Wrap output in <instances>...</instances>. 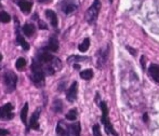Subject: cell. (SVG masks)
I'll return each mask as SVG.
<instances>
[{
  "label": "cell",
  "mask_w": 159,
  "mask_h": 136,
  "mask_svg": "<svg viewBox=\"0 0 159 136\" xmlns=\"http://www.w3.org/2000/svg\"><path fill=\"white\" fill-rule=\"evenodd\" d=\"M3 83L6 86V92L11 93L15 90L17 83V76L13 71H6L3 75Z\"/></svg>",
  "instance_id": "1"
},
{
  "label": "cell",
  "mask_w": 159,
  "mask_h": 136,
  "mask_svg": "<svg viewBox=\"0 0 159 136\" xmlns=\"http://www.w3.org/2000/svg\"><path fill=\"white\" fill-rule=\"evenodd\" d=\"M53 59H54V56H52V55L46 50L39 51V52L37 53V59L40 62V63L50 64L51 62L53 61Z\"/></svg>",
  "instance_id": "7"
},
{
  "label": "cell",
  "mask_w": 159,
  "mask_h": 136,
  "mask_svg": "<svg viewBox=\"0 0 159 136\" xmlns=\"http://www.w3.org/2000/svg\"><path fill=\"white\" fill-rule=\"evenodd\" d=\"M69 133L73 136H80V132H81V126H80L79 122H76L70 125H68Z\"/></svg>",
  "instance_id": "17"
},
{
  "label": "cell",
  "mask_w": 159,
  "mask_h": 136,
  "mask_svg": "<svg viewBox=\"0 0 159 136\" xmlns=\"http://www.w3.org/2000/svg\"><path fill=\"white\" fill-rule=\"evenodd\" d=\"M92 131H93V136H102L101 131H100V125H98V124H94V125H93Z\"/></svg>",
  "instance_id": "27"
},
{
  "label": "cell",
  "mask_w": 159,
  "mask_h": 136,
  "mask_svg": "<svg viewBox=\"0 0 159 136\" xmlns=\"http://www.w3.org/2000/svg\"><path fill=\"white\" fill-rule=\"evenodd\" d=\"M100 10H101V1L100 0H94L90 8L87 10L86 13V20L88 22V24L95 23L96 19L98 16V13H100Z\"/></svg>",
  "instance_id": "2"
},
{
  "label": "cell",
  "mask_w": 159,
  "mask_h": 136,
  "mask_svg": "<svg viewBox=\"0 0 159 136\" xmlns=\"http://www.w3.org/2000/svg\"><path fill=\"white\" fill-rule=\"evenodd\" d=\"M16 23V28H15V32H16V42L20 44V46L23 48V50H25V51H27L28 49H30V44L27 43V41H26L25 39H24L23 37H22V35L20 34V28H19V22H15Z\"/></svg>",
  "instance_id": "9"
},
{
  "label": "cell",
  "mask_w": 159,
  "mask_h": 136,
  "mask_svg": "<svg viewBox=\"0 0 159 136\" xmlns=\"http://www.w3.org/2000/svg\"><path fill=\"white\" fill-rule=\"evenodd\" d=\"M38 26H39L40 29H44V30L48 29V26H47V24L44 23L43 21H40V20L38 21Z\"/></svg>",
  "instance_id": "28"
},
{
  "label": "cell",
  "mask_w": 159,
  "mask_h": 136,
  "mask_svg": "<svg viewBox=\"0 0 159 136\" xmlns=\"http://www.w3.org/2000/svg\"><path fill=\"white\" fill-rule=\"evenodd\" d=\"M77 92H78V83L76 81H74L71 83L70 88L67 90L66 93V99L68 102H75L76 99H77Z\"/></svg>",
  "instance_id": "6"
},
{
  "label": "cell",
  "mask_w": 159,
  "mask_h": 136,
  "mask_svg": "<svg viewBox=\"0 0 159 136\" xmlns=\"http://www.w3.org/2000/svg\"><path fill=\"white\" fill-rule=\"evenodd\" d=\"M148 72H149V75H151V77L153 78L157 83H159V65H157V64H152V65L149 66Z\"/></svg>",
  "instance_id": "12"
},
{
  "label": "cell",
  "mask_w": 159,
  "mask_h": 136,
  "mask_svg": "<svg viewBox=\"0 0 159 136\" xmlns=\"http://www.w3.org/2000/svg\"><path fill=\"white\" fill-rule=\"evenodd\" d=\"M22 32L24 33V35L27 36V37H32L36 32V27L35 25L32 23H27L22 27Z\"/></svg>",
  "instance_id": "15"
},
{
  "label": "cell",
  "mask_w": 159,
  "mask_h": 136,
  "mask_svg": "<svg viewBox=\"0 0 159 136\" xmlns=\"http://www.w3.org/2000/svg\"><path fill=\"white\" fill-rule=\"evenodd\" d=\"M66 119L67 120H70V121H74V120L77 119V110L76 109H70L68 112L66 113Z\"/></svg>",
  "instance_id": "23"
},
{
  "label": "cell",
  "mask_w": 159,
  "mask_h": 136,
  "mask_svg": "<svg viewBox=\"0 0 159 136\" xmlns=\"http://www.w3.org/2000/svg\"><path fill=\"white\" fill-rule=\"evenodd\" d=\"M46 16L50 21V24L53 27H57V13L52 10H46Z\"/></svg>",
  "instance_id": "14"
},
{
  "label": "cell",
  "mask_w": 159,
  "mask_h": 136,
  "mask_svg": "<svg viewBox=\"0 0 159 136\" xmlns=\"http://www.w3.org/2000/svg\"><path fill=\"white\" fill-rule=\"evenodd\" d=\"M127 50H128V51H129V52H130V53H131V54H132V55H133V56H134V55H135V54H136L135 50H133V49H131V48H130V46H127Z\"/></svg>",
  "instance_id": "30"
},
{
  "label": "cell",
  "mask_w": 159,
  "mask_h": 136,
  "mask_svg": "<svg viewBox=\"0 0 159 136\" xmlns=\"http://www.w3.org/2000/svg\"><path fill=\"white\" fill-rule=\"evenodd\" d=\"M17 4H19L20 9L25 13L30 12L33 7V2L30 0H20V1H17Z\"/></svg>",
  "instance_id": "13"
},
{
  "label": "cell",
  "mask_w": 159,
  "mask_h": 136,
  "mask_svg": "<svg viewBox=\"0 0 159 136\" xmlns=\"http://www.w3.org/2000/svg\"><path fill=\"white\" fill-rule=\"evenodd\" d=\"M0 21H1L2 23H9V22L11 21V16L6 11H1V12H0Z\"/></svg>",
  "instance_id": "24"
},
{
  "label": "cell",
  "mask_w": 159,
  "mask_h": 136,
  "mask_svg": "<svg viewBox=\"0 0 159 136\" xmlns=\"http://www.w3.org/2000/svg\"><path fill=\"white\" fill-rule=\"evenodd\" d=\"M100 108L102 110V118H101V121L102 123H105L108 119V108H107V105L105 102L100 103Z\"/></svg>",
  "instance_id": "16"
},
{
  "label": "cell",
  "mask_w": 159,
  "mask_h": 136,
  "mask_svg": "<svg viewBox=\"0 0 159 136\" xmlns=\"http://www.w3.org/2000/svg\"><path fill=\"white\" fill-rule=\"evenodd\" d=\"M61 9L65 14H70L77 9V4L73 0H64L61 3Z\"/></svg>",
  "instance_id": "5"
},
{
  "label": "cell",
  "mask_w": 159,
  "mask_h": 136,
  "mask_svg": "<svg viewBox=\"0 0 159 136\" xmlns=\"http://www.w3.org/2000/svg\"><path fill=\"white\" fill-rule=\"evenodd\" d=\"M141 64H142V67L145 68V57L144 56L141 57Z\"/></svg>",
  "instance_id": "32"
},
{
  "label": "cell",
  "mask_w": 159,
  "mask_h": 136,
  "mask_svg": "<svg viewBox=\"0 0 159 136\" xmlns=\"http://www.w3.org/2000/svg\"><path fill=\"white\" fill-rule=\"evenodd\" d=\"M40 116V108H38L35 112L33 113L32 118L30 120V124H28V129H33V130H39V123H38V119ZM27 129V130H28Z\"/></svg>",
  "instance_id": "8"
},
{
  "label": "cell",
  "mask_w": 159,
  "mask_h": 136,
  "mask_svg": "<svg viewBox=\"0 0 159 136\" xmlns=\"http://www.w3.org/2000/svg\"><path fill=\"white\" fill-rule=\"evenodd\" d=\"M109 1H111H111H113V0H109Z\"/></svg>",
  "instance_id": "37"
},
{
  "label": "cell",
  "mask_w": 159,
  "mask_h": 136,
  "mask_svg": "<svg viewBox=\"0 0 159 136\" xmlns=\"http://www.w3.org/2000/svg\"><path fill=\"white\" fill-rule=\"evenodd\" d=\"M44 70L43 68H38L32 70V75H30V80L36 86L41 88L44 86Z\"/></svg>",
  "instance_id": "3"
},
{
  "label": "cell",
  "mask_w": 159,
  "mask_h": 136,
  "mask_svg": "<svg viewBox=\"0 0 159 136\" xmlns=\"http://www.w3.org/2000/svg\"><path fill=\"white\" fill-rule=\"evenodd\" d=\"M38 2H39V3L46 4V3H49V2H52V0H38Z\"/></svg>",
  "instance_id": "31"
},
{
  "label": "cell",
  "mask_w": 159,
  "mask_h": 136,
  "mask_svg": "<svg viewBox=\"0 0 159 136\" xmlns=\"http://www.w3.org/2000/svg\"><path fill=\"white\" fill-rule=\"evenodd\" d=\"M80 77L84 80H90L93 77V71L92 69H86V70H82L80 72Z\"/></svg>",
  "instance_id": "21"
},
{
  "label": "cell",
  "mask_w": 159,
  "mask_h": 136,
  "mask_svg": "<svg viewBox=\"0 0 159 136\" xmlns=\"http://www.w3.org/2000/svg\"><path fill=\"white\" fill-rule=\"evenodd\" d=\"M46 50L52 51V52H57L59 50V40L55 37H50L48 40V44L46 46Z\"/></svg>",
  "instance_id": "11"
},
{
  "label": "cell",
  "mask_w": 159,
  "mask_h": 136,
  "mask_svg": "<svg viewBox=\"0 0 159 136\" xmlns=\"http://www.w3.org/2000/svg\"><path fill=\"white\" fill-rule=\"evenodd\" d=\"M88 59L87 57H82V56H77V55H71L70 57L67 59V62L68 63H76V62H79V61H86Z\"/></svg>",
  "instance_id": "26"
},
{
  "label": "cell",
  "mask_w": 159,
  "mask_h": 136,
  "mask_svg": "<svg viewBox=\"0 0 159 136\" xmlns=\"http://www.w3.org/2000/svg\"><path fill=\"white\" fill-rule=\"evenodd\" d=\"M13 105L11 103H7L2 107H0V119L1 120H11L14 115L12 113Z\"/></svg>",
  "instance_id": "4"
},
{
  "label": "cell",
  "mask_w": 159,
  "mask_h": 136,
  "mask_svg": "<svg viewBox=\"0 0 159 136\" xmlns=\"http://www.w3.org/2000/svg\"><path fill=\"white\" fill-rule=\"evenodd\" d=\"M26 66V61L25 59H23V57H20V59H17L16 63H15V67L16 69H19V70H22L24 67Z\"/></svg>",
  "instance_id": "25"
},
{
  "label": "cell",
  "mask_w": 159,
  "mask_h": 136,
  "mask_svg": "<svg viewBox=\"0 0 159 136\" xmlns=\"http://www.w3.org/2000/svg\"><path fill=\"white\" fill-rule=\"evenodd\" d=\"M27 112H28V103L24 104V107L22 108L21 111V119L25 125H27Z\"/></svg>",
  "instance_id": "18"
},
{
  "label": "cell",
  "mask_w": 159,
  "mask_h": 136,
  "mask_svg": "<svg viewBox=\"0 0 159 136\" xmlns=\"http://www.w3.org/2000/svg\"><path fill=\"white\" fill-rule=\"evenodd\" d=\"M9 134V131L6 130V129H1L0 128V136H6Z\"/></svg>",
  "instance_id": "29"
},
{
  "label": "cell",
  "mask_w": 159,
  "mask_h": 136,
  "mask_svg": "<svg viewBox=\"0 0 159 136\" xmlns=\"http://www.w3.org/2000/svg\"><path fill=\"white\" fill-rule=\"evenodd\" d=\"M53 110L57 113L62 112V110H63V103H62L61 99H55L53 102Z\"/></svg>",
  "instance_id": "22"
},
{
  "label": "cell",
  "mask_w": 159,
  "mask_h": 136,
  "mask_svg": "<svg viewBox=\"0 0 159 136\" xmlns=\"http://www.w3.org/2000/svg\"><path fill=\"white\" fill-rule=\"evenodd\" d=\"M14 1H16V2H17V1H20V0H14Z\"/></svg>",
  "instance_id": "36"
},
{
  "label": "cell",
  "mask_w": 159,
  "mask_h": 136,
  "mask_svg": "<svg viewBox=\"0 0 159 136\" xmlns=\"http://www.w3.org/2000/svg\"><path fill=\"white\" fill-rule=\"evenodd\" d=\"M96 56H98V64H96V65H98V67L101 68L105 63H106L107 50L106 49H101V50L98 52V54H96Z\"/></svg>",
  "instance_id": "10"
},
{
  "label": "cell",
  "mask_w": 159,
  "mask_h": 136,
  "mask_svg": "<svg viewBox=\"0 0 159 136\" xmlns=\"http://www.w3.org/2000/svg\"><path fill=\"white\" fill-rule=\"evenodd\" d=\"M1 61H2V54L0 53V62H1Z\"/></svg>",
  "instance_id": "35"
},
{
  "label": "cell",
  "mask_w": 159,
  "mask_h": 136,
  "mask_svg": "<svg viewBox=\"0 0 159 136\" xmlns=\"http://www.w3.org/2000/svg\"><path fill=\"white\" fill-rule=\"evenodd\" d=\"M74 68H76V69H79V68H80V66H79V65H76V64H75V65H74Z\"/></svg>",
  "instance_id": "34"
},
{
  "label": "cell",
  "mask_w": 159,
  "mask_h": 136,
  "mask_svg": "<svg viewBox=\"0 0 159 136\" xmlns=\"http://www.w3.org/2000/svg\"><path fill=\"white\" fill-rule=\"evenodd\" d=\"M89 46H90V39H89V38H86V39H84V41L79 44L78 49H79L80 52H87L88 49H89Z\"/></svg>",
  "instance_id": "19"
},
{
  "label": "cell",
  "mask_w": 159,
  "mask_h": 136,
  "mask_svg": "<svg viewBox=\"0 0 159 136\" xmlns=\"http://www.w3.org/2000/svg\"><path fill=\"white\" fill-rule=\"evenodd\" d=\"M104 124V128H105V132H106V134L107 135H117L115 133V131H114V128H113V125H111V121L109 120H107L105 123H103Z\"/></svg>",
  "instance_id": "20"
},
{
  "label": "cell",
  "mask_w": 159,
  "mask_h": 136,
  "mask_svg": "<svg viewBox=\"0 0 159 136\" xmlns=\"http://www.w3.org/2000/svg\"><path fill=\"white\" fill-rule=\"evenodd\" d=\"M143 120H144V122H147V120H148V118H147V113H144V116H143Z\"/></svg>",
  "instance_id": "33"
}]
</instances>
